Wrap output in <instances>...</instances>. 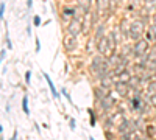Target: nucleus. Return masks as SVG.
Here are the masks:
<instances>
[{"instance_id":"f257e3e1","label":"nucleus","mask_w":156,"mask_h":140,"mask_svg":"<svg viewBox=\"0 0 156 140\" xmlns=\"http://www.w3.org/2000/svg\"><path fill=\"white\" fill-rule=\"evenodd\" d=\"M84 16H78V14H75L72 19H70V22H69V25H67V34H70V36H75V37H78L81 33H83V30H84Z\"/></svg>"},{"instance_id":"f03ea898","label":"nucleus","mask_w":156,"mask_h":140,"mask_svg":"<svg viewBox=\"0 0 156 140\" xmlns=\"http://www.w3.org/2000/svg\"><path fill=\"white\" fill-rule=\"evenodd\" d=\"M145 34V23L141 20V19H134L131 23H130V39H133L134 42L142 39Z\"/></svg>"},{"instance_id":"7ed1b4c3","label":"nucleus","mask_w":156,"mask_h":140,"mask_svg":"<svg viewBox=\"0 0 156 140\" xmlns=\"http://www.w3.org/2000/svg\"><path fill=\"white\" fill-rule=\"evenodd\" d=\"M150 47H152V45H150V42H148L145 37H142V39L136 41V42H134V45H133V58L139 59V58L145 56V55L148 53Z\"/></svg>"},{"instance_id":"20e7f679","label":"nucleus","mask_w":156,"mask_h":140,"mask_svg":"<svg viewBox=\"0 0 156 140\" xmlns=\"http://www.w3.org/2000/svg\"><path fill=\"white\" fill-rule=\"evenodd\" d=\"M97 44V50H98V55H102V56H105V58H109L113 53H111V48H109V44H108V37L105 36V37H102L98 42H95Z\"/></svg>"},{"instance_id":"39448f33","label":"nucleus","mask_w":156,"mask_h":140,"mask_svg":"<svg viewBox=\"0 0 156 140\" xmlns=\"http://www.w3.org/2000/svg\"><path fill=\"white\" fill-rule=\"evenodd\" d=\"M109 5L111 0H95V11L100 16H109Z\"/></svg>"},{"instance_id":"423d86ee","label":"nucleus","mask_w":156,"mask_h":140,"mask_svg":"<svg viewBox=\"0 0 156 140\" xmlns=\"http://www.w3.org/2000/svg\"><path fill=\"white\" fill-rule=\"evenodd\" d=\"M98 103V106H100V109L103 111V112H109L111 111V108L116 104V98L114 97H111L109 94L103 98V100H100V101H97Z\"/></svg>"},{"instance_id":"0eeeda50","label":"nucleus","mask_w":156,"mask_h":140,"mask_svg":"<svg viewBox=\"0 0 156 140\" xmlns=\"http://www.w3.org/2000/svg\"><path fill=\"white\" fill-rule=\"evenodd\" d=\"M63 44H64V47H66L67 51H73V50H77V47H78V39H77L75 36L66 34L64 39H63Z\"/></svg>"},{"instance_id":"6e6552de","label":"nucleus","mask_w":156,"mask_h":140,"mask_svg":"<svg viewBox=\"0 0 156 140\" xmlns=\"http://www.w3.org/2000/svg\"><path fill=\"white\" fill-rule=\"evenodd\" d=\"M77 12H78V11H77V6H64L61 17H63L64 22H70V19H72Z\"/></svg>"},{"instance_id":"1a4fd4ad","label":"nucleus","mask_w":156,"mask_h":140,"mask_svg":"<svg viewBox=\"0 0 156 140\" xmlns=\"http://www.w3.org/2000/svg\"><path fill=\"white\" fill-rule=\"evenodd\" d=\"M114 89H116V92H117L120 97H127V94L130 92L128 83H123V81H116V83H114Z\"/></svg>"},{"instance_id":"9d476101","label":"nucleus","mask_w":156,"mask_h":140,"mask_svg":"<svg viewBox=\"0 0 156 140\" xmlns=\"http://www.w3.org/2000/svg\"><path fill=\"white\" fill-rule=\"evenodd\" d=\"M105 31H106V25H105V22H102V23H98L97 26H95V34H94V42H98L102 37H105Z\"/></svg>"},{"instance_id":"9b49d317","label":"nucleus","mask_w":156,"mask_h":140,"mask_svg":"<svg viewBox=\"0 0 156 140\" xmlns=\"http://www.w3.org/2000/svg\"><path fill=\"white\" fill-rule=\"evenodd\" d=\"M130 23H131V22H128V19H122V22H120L119 30L123 33V36H125V37H128V36H130Z\"/></svg>"},{"instance_id":"f8f14e48","label":"nucleus","mask_w":156,"mask_h":140,"mask_svg":"<svg viewBox=\"0 0 156 140\" xmlns=\"http://www.w3.org/2000/svg\"><path fill=\"white\" fill-rule=\"evenodd\" d=\"M44 79L47 81V84H48V87H50V90H52V95H53L55 98H59V94H58V90H56V87H55V84H53V81L50 79V76H48V73H44Z\"/></svg>"},{"instance_id":"ddd939ff","label":"nucleus","mask_w":156,"mask_h":140,"mask_svg":"<svg viewBox=\"0 0 156 140\" xmlns=\"http://www.w3.org/2000/svg\"><path fill=\"white\" fill-rule=\"evenodd\" d=\"M94 95H95V100L100 101V100H103L108 94H106V89H103L102 86H98V87H94Z\"/></svg>"},{"instance_id":"4468645a","label":"nucleus","mask_w":156,"mask_h":140,"mask_svg":"<svg viewBox=\"0 0 156 140\" xmlns=\"http://www.w3.org/2000/svg\"><path fill=\"white\" fill-rule=\"evenodd\" d=\"M120 55L123 56V58H131L133 56V47L130 45V44H125L123 47H122V51H120Z\"/></svg>"},{"instance_id":"2eb2a0df","label":"nucleus","mask_w":156,"mask_h":140,"mask_svg":"<svg viewBox=\"0 0 156 140\" xmlns=\"http://www.w3.org/2000/svg\"><path fill=\"white\" fill-rule=\"evenodd\" d=\"M117 78H119V81H123V83H128V79L131 78V72H130L128 69H125L123 72H120V73L117 75Z\"/></svg>"},{"instance_id":"dca6fc26","label":"nucleus","mask_w":156,"mask_h":140,"mask_svg":"<svg viewBox=\"0 0 156 140\" xmlns=\"http://www.w3.org/2000/svg\"><path fill=\"white\" fill-rule=\"evenodd\" d=\"M147 58H148L150 62H156V44L153 47H150V50H148V53H147Z\"/></svg>"},{"instance_id":"f3484780","label":"nucleus","mask_w":156,"mask_h":140,"mask_svg":"<svg viewBox=\"0 0 156 140\" xmlns=\"http://www.w3.org/2000/svg\"><path fill=\"white\" fill-rule=\"evenodd\" d=\"M98 20H100V14L97 12V11H91V25L94 26H97L98 25Z\"/></svg>"},{"instance_id":"a211bd4d","label":"nucleus","mask_w":156,"mask_h":140,"mask_svg":"<svg viewBox=\"0 0 156 140\" xmlns=\"http://www.w3.org/2000/svg\"><path fill=\"white\" fill-rule=\"evenodd\" d=\"M147 92H148L150 95L156 94V79H152V81H148V86H147Z\"/></svg>"},{"instance_id":"6ab92c4d","label":"nucleus","mask_w":156,"mask_h":140,"mask_svg":"<svg viewBox=\"0 0 156 140\" xmlns=\"http://www.w3.org/2000/svg\"><path fill=\"white\" fill-rule=\"evenodd\" d=\"M22 111H23L27 115L30 114V109H28V97H27V95L22 98Z\"/></svg>"},{"instance_id":"aec40b11","label":"nucleus","mask_w":156,"mask_h":140,"mask_svg":"<svg viewBox=\"0 0 156 140\" xmlns=\"http://www.w3.org/2000/svg\"><path fill=\"white\" fill-rule=\"evenodd\" d=\"M113 125H114V118L113 117H108V118H105V128H113Z\"/></svg>"},{"instance_id":"412c9836","label":"nucleus","mask_w":156,"mask_h":140,"mask_svg":"<svg viewBox=\"0 0 156 140\" xmlns=\"http://www.w3.org/2000/svg\"><path fill=\"white\" fill-rule=\"evenodd\" d=\"M133 134H134V132H127V134H122V136H120V139H122V140H134Z\"/></svg>"},{"instance_id":"4be33fe9","label":"nucleus","mask_w":156,"mask_h":140,"mask_svg":"<svg viewBox=\"0 0 156 140\" xmlns=\"http://www.w3.org/2000/svg\"><path fill=\"white\" fill-rule=\"evenodd\" d=\"M89 114H91V126H95V123H97V118H95V114L92 112V109H89Z\"/></svg>"},{"instance_id":"5701e85b","label":"nucleus","mask_w":156,"mask_h":140,"mask_svg":"<svg viewBox=\"0 0 156 140\" xmlns=\"http://www.w3.org/2000/svg\"><path fill=\"white\" fill-rule=\"evenodd\" d=\"M30 81H31V70H27V73H25V84H30Z\"/></svg>"},{"instance_id":"b1692460","label":"nucleus","mask_w":156,"mask_h":140,"mask_svg":"<svg viewBox=\"0 0 156 140\" xmlns=\"http://www.w3.org/2000/svg\"><path fill=\"white\" fill-rule=\"evenodd\" d=\"M33 23H34L36 26H39V25L42 23V22H41V17H39V16H34V17H33Z\"/></svg>"},{"instance_id":"393cba45","label":"nucleus","mask_w":156,"mask_h":140,"mask_svg":"<svg viewBox=\"0 0 156 140\" xmlns=\"http://www.w3.org/2000/svg\"><path fill=\"white\" fill-rule=\"evenodd\" d=\"M34 44H36V53H39V51H41V42H39V37L34 39Z\"/></svg>"},{"instance_id":"a878e982","label":"nucleus","mask_w":156,"mask_h":140,"mask_svg":"<svg viewBox=\"0 0 156 140\" xmlns=\"http://www.w3.org/2000/svg\"><path fill=\"white\" fill-rule=\"evenodd\" d=\"M147 134H148V137H153V136H155V128H153V126H148Z\"/></svg>"},{"instance_id":"bb28decb","label":"nucleus","mask_w":156,"mask_h":140,"mask_svg":"<svg viewBox=\"0 0 156 140\" xmlns=\"http://www.w3.org/2000/svg\"><path fill=\"white\" fill-rule=\"evenodd\" d=\"M3 12H5V3H0V19H3Z\"/></svg>"},{"instance_id":"cd10ccee","label":"nucleus","mask_w":156,"mask_h":140,"mask_svg":"<svg viewBox=\"0 0 156 140\" xmlns=\"http://www.w3.org/2000/svg\"><path fill=\"white\" fill-rule=\"evenodd\" d=\"M6 47H8V48H13V45H11V39H9V36H8V31H6Z\"/></svg>"},{"instance_id":"c85d7f7f","label":"nucleus","mask_w":156,"mask_h":140,"mask_svg":"<svg viewBox=\"0 0 156 140\" xmlns=\"http://www.w3.org/2000/svg\"><path fill=\"white\" fill-rule=\"evenodd\" d=\"M150 97H152V106H153V108H156V94L150 95Z\"/></svg>"},{"instance_id":"c756f323","label":"nucleus","mask_w":156,"mask_h":140,"mask_svg":"<svg viewBox=\"0 0 156 140\" xmlns=\"http://www.w3.org/2000/svg\"><path fill=\"white\" fill-rule=\"evenodd\" d=\"M69 122H70V128H72V131H73L75 126H77V125H75V120H73V118H69Z\"/></svg>"},{"instance_id":"7c9ffc66","label":"nucleus","mask_w":156,"mask_h":140,"mask_svg":"<svg viewBox=\"0 0 156 140\" xmlns=\"http://www.w3.org/2000/svg\"><path fill=\"white\" fill-rule=\"evenodd\" d=\"M5 55H6V51H5V50H2V51H0V59H2V61L5 59Z\"/></svg>"},{"instance_id":"2f4dec72","label":"nucleus","mask_w":156,"mask_h":140,"mask_svg":"<svg viewBox=\"0 0 156 140\" xmlns=\"http://www.w3.org/2000/svg\"><path fill=\"white\" fill-rule=\"evenodd\" d=\"M31 6H33V0H27V8L30 9Z\"/></svg>"},{"instance_id":"473e14b6","label":"nucleus","mask_w":156,"mask_h":140,"mask_svg":"<svg viewBox=\"0 0 156 140\" xmlns=\"http://www.w3.org/2000/svg\"><path fill=\"white\" fill-rule=\"evenodd\" d=\"M152 20H153V25H156V12L152 16Z\"/></svg>"},{"instance_id":"72a5a7b5","label":"nucleus","mask_w":156,"mask_h":140,"mask_svg":"<svg viewBox=\"0 0 156 140\" xmlns=\"http://www.w3.org/2000/svg\"><path fill=\"white\" fill-rule=\"evenodd\" d=\"M134 140H148V139H147V137H144V139H142V137H134Z\"/></svg>"},{"instance_id":"f704fd0d","label":"nucleus","mask_w":156,"mask_h":140,"mask_svg":"<svg viewBox=\"0 0 156 140\" xmlns=\"http://www.w3.org/2000/svg\"><path fill=\"white\" fill-rule=\"evenodd\" d=\"M2 132H3V126L0 125V134H2Z\"/></svg>"},{"instance_id":"c9c22d12","label":"nucleus","mask_w":156,"mask_h":140,"mask_svg":"<svg viewBox=\"0 0 156 140\" xmlns=\"http://www.w3.org/2000/svg\"><path fill=\"white\" fill-rule=\"evenodd\" d=\"M116 2H122V0H116Z\"/></svg>"},{"instance_id":"e433bc0d","label":"nucleus","mask_w":156,"mask_h":140,"mask_svg":"<svg viewBox=\"0 0 156 140\" xmlns=\"http://www.w3.org/2000/svg\"><path fill=\"white\" fill-rule=\"evenodd\" d=\"M0 64H2V59H0Z\"/></svg>"}]
</instances>
